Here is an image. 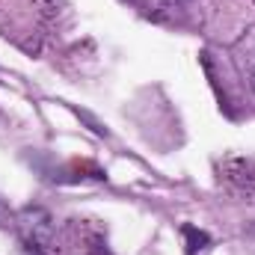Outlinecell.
I'll return each instance as SVG.
<instances>
[{
	"instance_id": "6da1fadb",
	"label": "cell",
	"mask_w": 255,
	"mask_h": 255,
	"mask_svg": "<svg viewBox=\"0 0 255 255\" xmlns=\"http://www.w3.org/2000/svg\"><path fill=\"white\" fill-rule=\"evenodd\" d=\"M220 178L247 202H255V157H226L220 163Z\"/></svg>"
},
{
	"instance_id": "7a4b0ae2",
	"label": "cell",
	"mask_w": 255,
	"mask_h": 255,
	"mask_svg": "<svg viewBox=\"0 0 255 255\" xmlns=\"http://www.w3.org/2000/svg\"><path fill=\"white\" fill-rule=\"evenodd\" d=\"M184 238H187V255H196L199 250H205V247L211 244L208 232H202V229H196V226H184Z\"/></svg>"
},
{
	"instance_id": "3957f363",
	"label": "cell",
	"mask_w": 255,
	"mask_h": 255,
	"mask_svg": "<svg viewBox=\"0 0 255 255\" xmlns=\"http://www.w3.org/2000/svg\"><path fill=\"white\" fill-rule=\"evenodd\" d=\"M86 255H113L110 250H104V247H95V250H89Z\"/></svg>"
},
{
	"instance_id": "277c9868",
	"label": "cell",
	"mask_w": 255,
	"mask_h": 255,
	"mask_svg": "<svg viewBox=\"0 0 255 255\" xmlns=\"http://www.w3.org/2000/svg\"><path fill=\"white\" fill-rule=\"evenodd\" d=\"M250 83H253V89H255V63H253V68H250Z\"/></svg>"
}]
</instances>
